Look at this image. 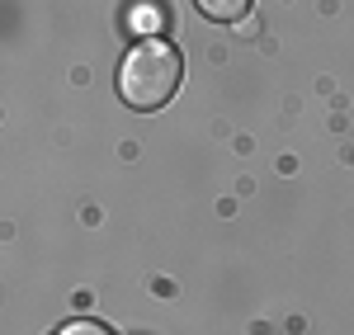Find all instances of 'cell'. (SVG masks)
I'll list each match as a JSON object with an SVG mask.
<instances>
[{
    "instance_id": "cell-4",
    "label": "cell",
    "mask_w": 354,
    "mask_h": 335,
    "mask_svg": "<svg viewBox=\"0 0 354 335\" xmlns=\"http://www.w3.org/2000/svg\"><path fill=\"white\" fill-rule=\"evenodd\" d=\"M128 24L142 33V28H156L161 19H156V10H151V5H133V10H128Z\"/></svg>"
},
{
    "instance_id": "cell-3",
    "label": "cell",
    "mask_w": 354,
    "mask_h": 335,
    "mask_svg": "<svg viewBox=\"0 0 354 335\" xmlns=\"http://www.w3.org/2000/svg\"><path fill=\"white\" fill-rule=\"evenodd\" d=\"M57 335H113L104 321H95V316H76V321H66Z\"/></svg>"
},
{
    "instance_id": "cell-1",
    "label": "cell",
    "mask_w": 354,
    "mask_h": 335,
    "mask_svg": "<svg viewBox=\"0 0 354 335\" xmlns=\"http://www.w3.org/2000/svg\"><path fill=\"white\" fill-rule=\"evenodd\" d=\"M185 81V61L180 52L161 43V38H142L128 48L123 66H118V95L133 109H161L170 104V95Z\"/></svg>"
},
{
    "instance_id": "cell-2",
    "label": "cell",
    "mask_w": 354,
    "mask_h": 335,
    "mask_svg": "<svg viewBox=\"0 0 354 335\" xmlns=\"http://www.w3.org/2000/svg\"><path fill=\"white\" fill-rule=\"evenodd\" d=\"M208 19H222V24H236V19H245L250 15V5L255 0H194Z\"/></svg>"
}]
</instances>
